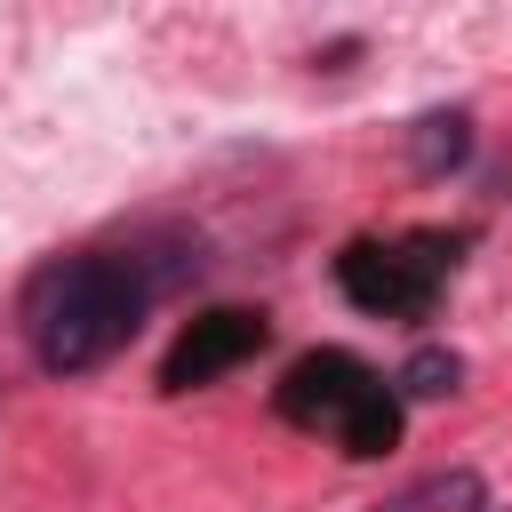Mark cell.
<instances>
[{
	"mask_svg": "<svg viewBox=\"0 0 512 512\" xmlns=\"http://www.w3.org/2000/svg\"><path fill=\"white\" fill-rule=\"evenodd\" d=\"M160 288H168V272L144 264V256H120V248L40 264L32 288H24L32 360H40L48 376H88V368H104V360L136 336V320L152 312Z\"/></svg>",
	"mask_w": 512,
	"mask_h": 512,
	"instance_id": "6da1fadb",
	"label": "cell"
},
{
	"mask_svg": "<svg viewBox=\"0 0 512 512\" xmlns=\"http://www.w3.org/2000/svg\"><path fill=\"white\" fill-rule=\"evenodd\" d=\"M464 232H400V240H352L336 256V288L376 320H424L440 304V280L456 272Z\"/></svg>",
	"mask_w": 512,
	"mask_h": 512,
	"instance_id": "7a4b0ae2",
	"label": "cell"
},
{
	"mask_svg": "<svg viewBox=\"0 0 512 512\" xmlns=\"http://www.w3.org/2000/svg\"><path fill=\"white\" fill-rule=\"evenodd\" d=\"M264 312H248V304H216V312H192L184 320V336L168 344V360H160V392H192V384H216L224 368H240V360H256L264 352Z\"/></svg>",
	"mask_w": 512,
	"mask_h": 512,
	"instance_id": "3957f363",
	"label": "cell"
},
{
	"mask_svg": "<svg viewBox=\"0 0 512 512\" xmlns=\"http://www.w3.org/2000/svg\"><path fill=\"white\" fill-rule=\"evenodd\" d=\"M368 384H376V368L328 344V352H304V360H296V368L280 376L272 408H280V416H288L296 432H336V424H344V408H352V400H360Z\"/></svg>",
	"mask_w": 512,
	"mask_h": 512,
	"instance_id": "277c9868",
	"label": "cell"
},
{
	"mask_svg": "<svg viewBox=\"0 0 512 512\" xmlns=\"http://www.w3.org/2000/svg\"><path fill=\"white\" fill-rule=\"evenodd\" d=\"M408 160H416V176H456V168L472 160V112H464V104L416 112V120H408Z\"/></svg>",
	"mask_w": 512,
	"mask_h": 512,
	"instance_id": "5b68a950",
	"label": "cell"
},
{
	"mask_svg": "<svg viewBox=\"0 0 512 512\" xmlns=\"http://www.w3.org/2000/svg\"><path fill=\"white\" fill-rule=\"evenodd\" d=\"M328 440H336L344 456H360V464H368V456H392V448H400V392L376 376V384L344 408V424H336Z\"/></svg>",
	"mask_w": 512,
	"mask_h": 512,
	"instance_id": "8992f818",
	"label": "cell"
},
{
	"mask_svg": "<svg viewBox=\"0 0 512 512\" xmlns=\"http://www.w3.org/2000/svg\"><path fill=\"white\" fill-rule=\"evenodd\" d=\"M368 512H488V488H480L472 464H448V472H424V480L392 488V496L368 504Z\"/></svg>",
	"mask_w": 512,
	"mask_h": 512,
	"instance_id": "52a82bcc",
	"label": "cell"
},
{
	"mask_svg": "<svg viewBox=\"0 0 512 512\" xmlns=\"http://www.w3.org/2000/svg\"><path fill=\"white\" fill-rule=\"evenodd\" d=\"M456 384H464V360H456L448 344L408 352V360H400V376H392V392H400V400H448Z\"/></svg>",
	"mask_w": 512,
	"mask_h": 512,
	"instance_id": "ba28073f",
	"label": "cell"
},
{
	"mask_svg": "<svg viewBox=\"0 0 512 512\" xmlns=\"http://www.w3.org/2000/svg\"><path fill=\"white\" fill-rule=\"evenodd\" d=\"M488 512H496V504H488Z\"/></svg>",
	"mask_w": 512,
	"mask_h": 512,
	"instance_id": "9c48e42d",
	"label": "cell"
}]
</instances>
